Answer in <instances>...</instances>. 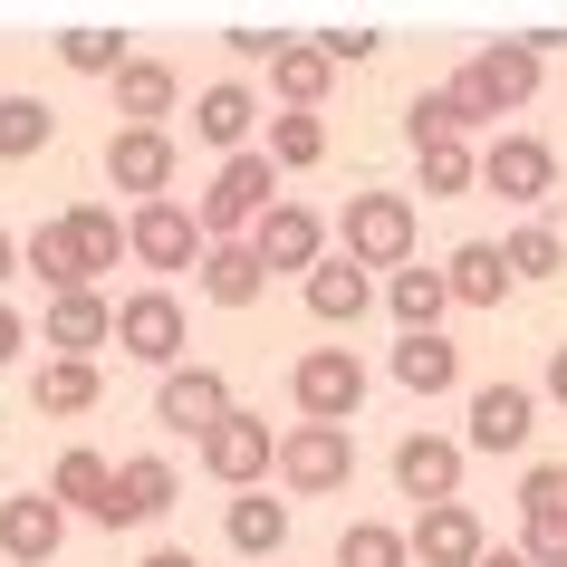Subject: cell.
Listing matches in <instances>:
<instances>
[{
	"instance_id": "obj_1",
	"label": "cell",
	"mask_w": 567,
	"mask_h": 567,
	"mask_svg": "<svg viewBox=\"0 0 567 567\" xmlns=\"http://www.w3.org/2000/svg\"><path fill=\"white\" fill-rule=\"evenodd\" d=\"M414 240H423V221H414V193H347V212H337V260H357L365 279L375 269H414Z\"/></svg>"
},
{
	"instance_id": "obj_2",
	"label": "cell",
	"mask_w": 567,
	"mask_h": 567,
	"mask_svg": "<svg viewBox=\"0 0 567 567\" xmlns=\"http://www.w3.org/2000/svg\"><path fill=\"white\" fill-rule=\"evenodd\" d=\"M269 203H279V164L250 145V154H231V164L212 174V193L193 203V221H203V240H250V221H260Z\"/></svg>"
},
{
	"instance_id": "obj_3",
	"label": "cell",
	"mask_w": 567,
	"mask_h": 567,
	"mask_svg": "<svg viewBox=\"0 0 567 567\" xmlns=\"http://www.w3.org/2000/svg\"><path fill=\"white\" fill-rule=\"evenodd\" d=\"M193 462H203L212 481H221V491H260L269 472H279V433H269V414H250V404H231V414L212 423L203 443H193Z\"/></svg>"
},
{
	"instance_id": "obj_4",
	"label": "cell",
	"mask_w": 567,
	"mask_h": 567,
	"mask_svg": "<svg viewBox=\"0 0 567 567\" xmlns=\"http://www.w3.org/2000/svg\"><path fill=\"white\" fill-rule=\"evenodd\" d=\"M347 481H357V433H347V423H289V433H279V491L337 501Z\"/></svg>"
},
{
	"instance_id": "obj_5",
	"label": "cell",
	"mask_w": 567,
	"mask_h": 567,
	"mask_svg": "<svg viewBox=\"0 0 567 567\" xmlns=\"http://www.w3.org/2000/svg\"><path fill=\"white\" fill-rule=\"evenodd\" d=\"M289 404H299V423H347V433H357V414H365V357H357V347H308V357L289 365Z\"/></svg>"
},
{
	"instance_id": "obj_6",
	"label": "cell",
	"mask_w": 567,
	"mask_h": 567,
	"mask_svg": "<svg viewBox=\"0 0 567 567\" xmlns=\"http://www.w3.org/2000/svg\"><path fill=\"white\" fill-rule=\"evenodd\" d=\"M183 337H193V318H183L174 289H125V299H116V357L174 375V365H183Z\"/></svg>"
},
{
	"instance_id": "obj_7",
	"label": "cell",
	"mask_w": 567,
	"mask_h": 567,
	"mask_svg": "<svg viewBox=\"0 0 567 567\" xmlns=\"http://www.w3.org/2000/svg\"><path fill=\"white\" fill-rule=\"evenodd\" d=\"M203 221H193V212L183 203H135L125 212V260L135 269H154V289H164V279H174V269H203Z\"/></svg>"
},
{
	"instance_id": "obj_8",
	"label": "cell",
	"mask_w": 567,
	"mask_h": 567,
	"mask_svg": "<svg viewBox=\"0 0 567 567\" xmlns=\"http://www.w3.org/2000/svg\"><path fill=\"white\" fill-rule=\"evenodd\" d=\"M328 240H337V221H328V212H308V203H289V193L250 221V250H260L269 279H308V269L328 260Z\"/></svg>"
},
{
	"instance_id": "obj_9",
	"label": "cell",
	"mask_w": 567,
	"mask_h": 567,
	"mask_svg": "<svg viewBox=\"0 0 567 567\" xmlns=\"http://www.w3.org/2000/svg\"><path fill=\"white\" fill-rule=\"evenodd\" d=\"M481 193H501L509 212H538L558 193V145L548 135H491L481 145Z\"/></svg>"
},
{
	"instance_id": "obj_10",
	"label": "cell",
	"mask_w": 567,
	"mask_h": 567,
	"mask_svg": "<svg viewBox=\"0 0 567 567\" xmlns=\"http://www.w3.org/2000/svg\"><path fill=\"white\" fill-rule=\"evenodd\" d=\"M174 174H183V145L164 125H116V135H106V183H116V193L174 203Z\"/></svg>"
},
{
	"instance_id": "obj_11",
	"label": "cell",
	"mask_w": 567,
	"mask_h": 567,
	"mask_svg": "<svg viewBox=\"0 0 567 567\" xmlns=\"http://www.w3.org/2000/svg\"><path fill=\"white\" fill-rule=\"evenodd\" d=\"M538 68H548V59H529L519 39H481V49H472L462 68H452V78H462V87L481 96V116L501 125V116H519V106L538 96Z\"/></svg>"
},
{
	"instance_id": "obj_12",
	"label": "cell",
	"mask_w": 567,
	"mask_h": 567,
	"mask_svg": "<svg viewBox=\"0 0 567 567\" xmlns=\"http://www.w3.org/2000/svg\"><path fill=\"white\" fill-rule=\"evenodd\" d=\"M462 452H529L538 433V385H509V375H491V385H472V404H462Z\"/></svg>"
},
{
	"instance_id": "obj_13",
	"label": "cell",
	"mask_w": 567,
	"mask_h": 567,
	"mask_svg": "<svg viewBox=\"0 0 567 567\" xmlns=\"http://www.w3.org/2000/svg\"><path fill=\"white\" fill-rule=\"evenodd\" d=\"M221 414H231V375H221V365H174V375H154V423H164V433H193V443H203Z\"/></svg>"
},
{
	"instance_id": "obj_14",
	"label": "cell",
	"mask_w": 567,
	"mask_h": 567,
	"mask_svg": "<svg viewBox=\"0 0 567 567\" xmlns=\"http://www.w3.org/2000/svg\"><path fill=\"white\" fill-rule=\"evenodd\" d=\"M462 462H472V452L452 443V433H404V443H394V491L423 501V509H443V501H462Z\"/></svg>"
},
{
	"instance_id": "obj_15",
	"label": "cell",
	"mask_w": 567,
	"mask_h": 567,
	"mask_svg": "<svg viewBox=\"0 0 567 567\" xmlns=\"http://www.w3.org/2000/svg\"><path fill=\"white\" fill-rule=\"evenodd\" d=\"M39 347H49V357H78V365H96V347H116V299H106V289L49 299V308H39Z\"/></svg>"
},
{
	"instance_id": "obj_16",
	"label": "cell",
	"mask_w": 567,
	"mask_h": 567,
	"mask_svg": "<svg viewBox=\"0 0 567 567\" xmlns=\"http://www.w3.org/2000/svg\"><path fill=\"white\" fill-rule=\"evenodd\" d=\"M183 501V472L164 452H125L116 462V509H106V529H154L164 509Z\"/></svg>"
},
{
	"instance_id": "obj_17",
	"label": "cell",
	"mask_w": 567,
	"mask_h": 567,
	"mask_svg": "<svg viewBox=\"0 0 567 567\" xmlns=\"http://www.w3.org/2000/svg\"><path fill=\"white\" fill-rule=\"evenodd\" d=\"M106 96H116V125H164L183 106V68L154 59V49H135V59L106 78Z\"/></svg>"
},
{
	"instance_id": "obj_18",
	"label": "cell",
	"mask_w": 567,
	"mask_h": 567,
	"mask_svg": "<svg viewBox=\"0 0 567 567\" xmlns=\"http://www.w3.org/2000/svg\"><path fill=\"white\" fill-rule=\"evenodd\" d=\"M68 548V509L49 491H20V501H0V558L10 567H49Z\"/></svg>"
},
{
	"instance_id": "obj_19",
	"label": "cell",
	"mask_w": 567,
	"mask_h": 567,
	"mask_svg": "<svg viewBox=\"0 0 567 567\" xmlns=\"http://www.w3.org/2000/svg\"><path fill=\"white\" fill-rule=\"evenodd\" d=\"M404 538H414V558H423V567H481V558H491V529H481V509H472V501L423 509Z\"/></svg>"
},
{
	"instance_id": "obj_20",
	"label": "cell",
	"mask_w": 567,
	"mask_h": 567,
	"mask_svg": "<svg viewBox=\"0 0 567 567\" xmlns=\"http://www.w3.org/2000/svg\"><path fill=\"white\" fill-rule=\"evenodd\" d=\"M250 125H260V96L240 87V78H212V87L193 96V145H212L221 164L250 154Z\"/></svg>"
},
{
	"instance_id": "obj_21",
	"label": "cell",
	"mask_w": 567,
	"mask_h": 567,
	"mask_svg": "<svg viewBox=\"0 0 567 567\" xmlns=\"http://www.w3.org/2000/svg\"><path fill=\"white\" fill-rule=\"evenodd\" d=\"M49 501H59L68 519H96V529H106V509H116V462L87 452V443H68L59 472H49Z\"/></svg>"
},
{
	"instance_id": "obj_22",
	"label": "cell",
	"mask_w": 567,
	"mask_h": 567,
	"mask_svg": "<svg viewBox=\"0 0 567 567\" xmlns=\"http://www.w3.org/2000/svg\"><path fill=\"white\" fill-rule=\"evenodd\" d=\"M337 87V59L318 49V39H289L279 59H269V96H279V116H318Z\"/></svg>"
},
{
	"instance_id": "obj_23",
	"label": "cell",
	"mask_w": 567,
	"mask_h": 567,
	"mask_svg": "<svg viewBox=\"0 0 567 567\" xmlns=\"http://www.w3.org/2000/svg\"><path fill=\"white\" fill-rule=\"evenodd\" d=\"M299 299H308V318H318V328H357L365 308H375V279H365L357 260H337V250H328V260L299 279Z\"/></svg>"
},
{
	"instance_id": "obj_24",
	"label": "cell",
	"mask_w": 567,
	"mask_h": 567,
	"mask_svg": "<svg viewBox=\"0 0 567 567\" xmlns=\"http://www.w3.org/2000/svg\"><path fill=\"white\" fill-rule=\"evenodd\" d=\"M193 289H203L212 308H260L269 269H260V250H250V240H212L203 269H193Z\"/></svg>"
},
{
	"instance_id": "obj_25",
	"label": "cell",
	"mask_w": 567,
	"mask_h": 567,
	"mask_svg": "<svg viewBox=\"0 0 567 567\" xmlns=\"http://www.w3.org/2000/svg\"><path fill=\"white\" fill-rule=\"evenodd\" d=\"M443 289H452V308H501L519 279H509V260H501V240H462L443 260Z\"/></svg>"
},
{
	"instance_id": "obj_26",
	"label": "cell",
	"mask_w": 567,
	"mask_h": 567,
	"mask_svg": "<svg viewBox=\"0 0 567 567\" xmlns=\"http://www.w3.org/2000/svg\"><path fill=\"white\" fill-rule=\"evenodd\" d=\"M96 394H106V375H96V365H78V357H39V375H30V404H39L49 423L96 414Z\"/></svg>"
},
{
	"instance_id": "obj_27",
	"label": "cell",
	"mask_w": 567,
	"mask_h": 567,
	"mask_svg": "<svg viewBox=\"0 0 567 567\" xmlns=\"http://www.w3.org/2000/svg\"><path fill=\"white\" fill-rule=\"evenodd\" d=\"M385 308H394V328L404 337H443V308H452V289H443V269H394L385 279Z\"/></svg>"
},
{
	"instance_id": "obj_28",
	"label": "cell",
	"mask_w": 567,
	"mask_h": 567,
	"mask_svg": "<svg viewBox=\"0 0 567 567\" xmlns=\"http://www.w3.org/2000/svg\"><path fill=\"white\" fill-rule=\"evenodd\" d=\"M221 538H231L240 558H279V548H289V501H269V491H240V501L221 509Z\"/></svg>"
},
{
	"instance_id": "obj_29",
	"label": "cell",
	"mask_w": 567,
	"mask_h": 567,
	"mask_svg": "<svg viewBox=\"0 0 567 567\" xmlns=\"http://www.w3.org/2000/svg\"><path fill=\"white\" fill-rule=\"evenodd\" d=\"M20 269H39V289H49V299H78V289H96L87 269H78V240H68V221H39V231L20 240Z\"/></svg>"
},
{
	"instance_id": "obj_30",
	"label": "cell",
	"mask_w": 567,
	"mask_h": 567,
	"mask_svg": "<svg viewBox=\"0 0 567 567\" xmlns=\"http://www.w3.org/2000/svg\"><path fill=\"white\" fill-rule=\"evenodd\" d=\"M394 385L423 394V404L452 394V385H462V347H452V337H404V347H394Z\"/></svg>"
},
{
	"instance_id": "obj_31",
	"label": "cell",
	"mask_w": 567,
	"mask_h": 567,
	"mask_svg": "<svg viewBox=\"0 0 567 567\" xmlns=\"http://www.w3.org/2000/svg\"><path fill=\"white\" fill-rule=\"evenodd\" d=\"M59 145V106L49 96H0V164H30Z\"/></svg>"
},
{
	"instance_id": "obj_32",
	"label": "cell",
	"mask_w": 567,
	"mask_h": 567,
	"mask_svg": "<svg viewBox=\"0 0 567 567\" xmlns=\"http://www.w3.org/2000/svg\"><path fill=\"white\" fill-rule=\"evenodd\" d=\"M59 221H68V240H78V269H87V279H106V269L125 260V221L106 203H68Z\"/></svg>"
},
{
	"instance_id": "obj_33",
	"label": "cell",
	"mask_w": 567,
	"mask_h": 567,
	"mask_svg": "<svg viewBox=\"0 0 567 567\" xmlns=\"http://www.w3.org/2000/svg\"><path fill=\"white\" fill-rule=\"evenodd\" d=\"M337 567H414V538L394 519H347L337 529Z\"/></svg>"
},
{
	"instance_id": "obj_34",
	"label": "cell",
	"mask_w": 567,
	"mask_h": 567,
	"mask_svg": "<svg viewBox=\"0 0 567 567\" xmlns=\"http://www.w3.org/2000/svg\"><path fill=\"white\" fill-rule=\"evenodd\" d=\"M125 59H135V49H125V30H96V20L59 30V68H68V78H116Z\"/></svg>"
},
{
	"instance_id": "obj_35",
	"label": "cell",
	"mask_w": 567,
	"mask_h": 567,
	"mask_svg": "<svg viewBox=\"0 0 567 567\" xmlns=\"http://www.w3.org/2000/svg\"><path fill=\"white\" fill-rule=\"evenodd\" d=\"M501 260H509V279H558L567 269V231L558 221H519V231L501 240Z\"/></svg>"
},
{
	"instance_id": "obj_36",
	"label": "cell",
	"mask_w": 567,
	"mask_h": 567,
	"mask_svg": "<svg viewBox=\"0 0 567 567\" xmlns=\"http://www.w3.org/2000/svg\"><path fill=\"white\" fill-rule=\"evenodd\" d=\"M269 164L279 174H308V164H328V116H269Z\"/></svg>"
},
{
	"instance_id": "obj_37",
	"label": "cell",
	"mask_w": 567,
	"mask_h": 567,
	"mask_svg": "<svg viewBox=\"0 0 567 567\" xmlns=\"http://www.w3.org/2000/svg\"><path fill=\"white\" fill-rule=\"evenodd\" d=\"M414 174L433 203H452V193H472L481 183V145H414Z\"/></svg>"
},
{
	"instance_id": "obj_38",
	"label": "cell",
	"mask_w": 567,
	"mask_h": 567,
	"mask_svg": "<svg viewBox=\"0 0 567 567\" xmlns=\"http://www.w3.org/2000/svg\"><path fill=\"white\" fill-rule=\"evenodd\" d=\"M519 519H567V462H529L519 472Z\"/></svg>"
},
{
	"instance_id": "obj_39",
	"label": "cell",
	"mask_w": 567,
	"mask_h": 567,
	"mask_svg": "<svg viewBox=\"0 0 567 567\" xmlns=\"http://www.w3.org/2000/svg\"><path fill=\"white\" fill-rule=\"evenodd\" d=\"M221 49H231L240 68H269L279 49H289V30H260V20H240V30H221Z\"/></svg>"
},
{
	"instance_id": "obj_40",
	"label": "cell",
	"mask_w": 567,
	"mask_h": 567,
	"mask_svg": "<svg viewBox=\"0 0 567 567\" xmlns=\"http://www.w3.org/2000/svg\"><path fill=\"white\" fill-rule=\"evenodd\" d=\"M519 558L529 567H567V519H519Z\"/></svg>"
},
{
	"instance_id": "obj_41",
	"label": "cell",
	"mask_w": 567,
	"mask_h": 567,
	"mask_svg": "<svg viewBox=\"0 0 567 567\" xmlns=\"http://www.w3.org/2000/svg\"><path fill=\"white\" fill-rule=\"evenodd\" d=\"M318 49H328L337 68H365L375 49H385V39H375V30H318Z\"/></svg>"
},
{
	"instance_id": "obj_42",
	"label": "cell",
	"mask_w": 567,
	"mask_h": 567,
	"mask_svg": "<svg viewBox=\"0 0 567 567\" xmlns=\"http://www.w3.org/2000/svg\"><path fill=\"white\" fill-rule=\"evenodd\" d=\"M20 347H30V318L0 299V365H20Z\"/></svg>"
},
{
	"instance_id": "obj_43",
	"label": "cell",
	"mask_w": 567,
	"mask_h": 567,
	"mask_svg": "<svg viewBox=\"0 0 567 567\" xmlns=\"http://www.w3.org/2000/svg\"><path fill=\"white\" fill-rule=\"evenodd\" d=\"M538 394H548V404H567V347H548V375H538Z\"/></svg>"
},
{
	"instance_id": "obj_44",
	"label": "cell",
	"mask_w": 567,
	"mask_h": 567,
	"mask_svg": "<svg viewBox=\"0 0 567 567\" xmlns=\"http://www.w3.org/2000/svg\"><path fill=\"white\" fill-rule=\"evenodd\" d=\"M135 567H203V558H193V548H145Z\"/></svg>"
},
{
	"instance_id": "obj_45",
	"label": "cell",
	"mask_w": 567,
	"mask_h": 567,
	"mask_svg": "<svg viewBox=\"0 0 567 567\" xmlns=\"http://www.w3.org/2000/svg\"><path fill=\"white\" fill-rule=\"evenodd\" d=\"M10 279H20V240L0 231V289H10Z\"/></svg>"
},
{
	"instance_id": "obj_46",
	"label": "cell",
	"mask_w": 567,
	"mask_h": 567,
	"mask_svg": "<svg viewBox=\"0 0 567 567\" xmlns=\"http://www.w3.org/2000/svg\"><path fill=\"white\" fill-rule=\"evenodd\" d=\"M481 567H529V558H519V538H509V548H491V558H481Z\"/></svg>"
},
{
	"instance_id": "obj_47",
	"label": "cell",
	"mask_w": 567,
	"mask_h": 567,
	"mask_svg": "<svg viewBox=\"0 0 567 567\" xmlns=\"http://www.w3.org/2000/svg\"><path fill=\"white\" fill-rule=\"evenodd\" d=\"M558 231H567V212H558Z\"/></svg>"
}]
</instances>
